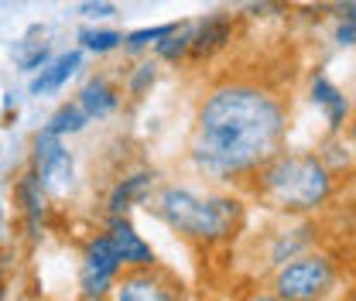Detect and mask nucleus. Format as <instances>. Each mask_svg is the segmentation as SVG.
<instances>
[{
  "label": "nucleus",
  "mask_w": 356,
  "mask_h": 301,
  "mask_svg": "<svg viewBox=\"0 0 356 301\" xmlns=\"http://www.w3.org/2000/svg\"><path fill=\"white\" fill-rule=\"evenodd\" d=\"M229 31H233V21L229 17H209V21H202L195 31H192V44H188V51L195 55V58H206V55H213L216 48L229 42Z\"/></svg>",
  "instance_id": "4468645a"
},
{
  "label": "nucleus",
  "mask_w": 356,
  "mask_h": 301,
  "mask_svg": "<svg viewBox=\"0 0 356 301\" xmlns=\"http://www.w3.org/2000/svg\"><path fill=\"white\" fill-rule=\"evenodd\" d=\"M154 79H158V65H154V62L137 65V72L131 76V96H144V89L151 86Z\"/></svg>",
  "instance_id": "aec40b11"
},
{
  "label": "nucleus",
  "mask_w": 356,
  "mask_h": 301,
  "mask_svg": "<svg viewBox=\"0 0 356 301\" xmlns=\"http://www.w3.org/2000/svg\"><path fill=\"white\" fill-rule=\"evenodd\" d=\"M254 178H257L254 181L257 199L288 215H309L322 209L336 188V178L325 172V165L315 154H302V151L274 154L254 172Z\"/></svg>",
  "instance_id": "f03ea898"
},
{
  "label": "nucleus",
  "mask_w": 356,
  "mask_h": 301,
  "mask_svg": "<svg viewBox=\"0 0 356 301\" xmlns=\"http://www.w3.org/2000/svg\"><path fill=\"white\" fill-rule=\"evenodd\" d=\"M151 188H154V172H137L117 181V188L110 192V219L127 215V209H134L137 202H144L151 195Z\"/></svg>",
  "instance_id": "1a4fd4ad"
},
{
  "label": "nucleus",
  "mask_w": 356,
  "mask_h": 301,
  "mask_svg": "<svg viewBox=\"0 0 356 301\" xmlns=\"http://www.w3.org/2000/svg\"><path fill=\"white\" fill-rule=\"evenodd\" d=\"M48 42H44V31L42 28H31L21 42H17V48H14V62H17V69L21 72H38V69H44L48 65Z\"/></svg>",
  "instance_id": "2eb2a0df"
},
{
  "label": "nucleus",
  "mask_w": 356,
  "mask_h": 301,
  "mask_svg": "<svg viewBox=\"0 0 356 301\" xmlns=\"http://www.w3.org/2000/svg\"><path fill=\"white\" fill-rule=\"evenodd\" d=\"M117 103H120L117 89L110 86L103 76L89 79L86 86L79 89V106H83V113H86L89 120H99V117L113 113V110H117Z\"/></svg>",
  "instance_id": "f8f14e48"
},
{
  "label": "nucleus",
  "mask_w": 356,
  "mask_h": 301,
  "mask_svg": "<svg viewBox=\"0 0 356 301\" xmlns=\"http://www.w3.org/2000/svg\"><path fill=\"white\" fill-rule=\"evenodd\" d=\"M120 267H124V263H120V257H117L110 236H96V240H89L86 257H83V277H79L83 295H86L89 301H103L110 291H113Z\"/></svg>",
  "instance_id": "39448f33"
},
{
  "label": "nucleus",
  "mask_w": 356,
  "mask_h": 301,
  "mask_svg": "<svg viewBox=\"0 0 356 301\" xmlns=\"http://www.w3.org/2000/svg\"><path fill=\"white\" fill-rule=\"evenodd\" d=\"M243 301H284L281 295H274L270 288H254V291H247V298Z\"/></svg>",
  "instance_id": "5701e85b"
},
{
  "label": "nucleus",
  "mask_w": 356,
  "mask_h": 301,
  "mask_svg": "<svg viewBox=\"0 0 356 301\" xmlns=\"http://www.w3.org/2000/svg\"><path fill=\"white\" fill-rule=\"evenodd\" d=\"M339 14H343V21H353V24H356V0L339 3Z\"/></svg>",
  "instance_id": "b1692460"
},
{
  "label": "nucleus",
  "mask_w": 356,
  "mask_h": 301,
  "mask_svg": "<svg viewBox=\"0 0 356 301\" xmlns=\"http://www.w3.org/2000/svg\"><path fill=\"white\" fill-rule=\"evenodd\" d=\"M339 281V263L329 254H302V257L288 260L284 267H277L270 291L281 295L284 301H325L336 291Z\"/></svg>",
  "instance_id": "20e7f679"
},
{
  "label": "nucleus",
  "mask_w": 356,
  "mask_h": 301,
  "mask_svg": "<svg viewBox=\"0 0 356 301\" xmlns=\"http://www.w3.org/2000/svg\"><path fill=\"white\" fill-rule=\"evenodd\" d=\"M172 31H178V24H158V28H140V31H131L127 38H124V44L131 48V51H140V48H147L151 42H161L165 35H172Z\"/></svg>",
  "instance_id": "6ab92c4d"
},
{
  "label": "nucleus",
  "mask_w": 356,
  "mask_h": 301,
  "mask_svg": "<svg viewBox=\"0 0 356 301\" xmlns=\"http://www.w3.org/2000/svg\"><path fill=\"white\" fill-rule=\"evenodd\" d=\"M284 130H288L284 106L270 92L233 83L216 89L202 103L192 158L213 178L254 174L264 161L281 154Z\"/></svg>",
  "instance_id": "f257e3e1"
},
{
  "label": "nucleus",
  "mask_w": 356,
  "mask_h": 301,
  "mask_svg": "<svg viewBox=\"0 0 356 301\" xmlns=\"http://www.w3.org/2000/svg\"><path fill=\"white\" fill-rule=\"evenodd\" d=\"M336 42L339 44H356V24L353 21H343V24L336 28Z\"/></svg>",
  "instance_id": "4be33fe9"
},
{
  "label": "nucleus",
  "mask_w": 356,
  "mask_h": 301,
  "mask_svg": "<svg viewBox=\"0 0 356 301\" xmlns=\"http://www.w3.org/2000/svg\"><path fill=\"white\" fill-rule=\"evenodd\" d=\"M188 44H192V31H172V35H165L161 42H154V51H158V58H165V62H178V58L188 55Z\"/></svg>",
  "instance_id": "a211bd4d"
},
{
  "label": "nucleus",
  "mask_w": 356,
  "mask_h": 301,
  "mask_svg": "<svg viewBox=\"0 0 356 301\" xmlns=\"http://www.w3.org/2000/svg\"><path fill=\"white\" fill-rule=\"evenodd\" d=\"M83 14L86 17H110V14H117V7L106 3V0H86L83 3Z\"/></svg>",
  "instance_id": "412c9836"
},
{
  "label": "nucleus",
  "mask_w": 356,
  "mask_h": 301,
  "mask_svg": "<svg viewBox=\"0 0 356 301\" xmlns=\"http://www.w3.org/2000/svg\"><path fill=\"white\" fill-rule=\"evenodd\" d=\"M0 222H3V209H0Z\"/></svg>",
  "instance_id": "bb28decb"
},
{
  "label": "nucleus",
  "mask_w": 356,
  "mask_h": 301,
  "mask_svg": "<svg viewBox=\"0 0 356 301\" xmlns=\"http://www.w3.org/2000/svg\"><path fill=\"white\" fill-rule=\"evenodd\" d=\"M89 124V117L83 113V106L79 103H65V106H58L55 113H51V120H48V133H55V137H65V133H79V130Z\"/></svg>",
  "instance_id": "dca6fc26"
},
{
  "label": "nucleus",
  "mask_w": 356,
  "mask_h": 301,
  "mask_svg": "<svg viewBox=\"0 0 356 301\" xmlns=\"http://www.w3.org/2000/svg\"><path fill=\"white\" fill-rule=\"evenodd\" d=\"M312 103L325 113L329 130H343V124L350 120V103H346V96L332 86L325 76H315V79H312Z\"/></svg>",
  "instance_id": "9d476101"
},
{
  "label": "nucleus",
  "mask_w": 356,
  "mask_h": 301,
  "mask_svg": "<svg viewBox=\"0 0 356 301\" xmlns=\"http://www.w3.org/2000/svg\"><path fill=\"white\" fill-rule=\"evenodd\" d=\"M3 295H7V288H3V270H0V301H3Z\"/></svg>",
  "instance_id": "a878e982"
},
{
  "label": "nucleus",
  "mask_w": 356,
  "mask_h": 301,
  "mask_svg": "<svg viewBox=\"0 0 356 301\" xmlns=\"http://www.w3.org/2000/svg\"><path fill=\"white\" fill-rule=\"evenodd\" d=\"M79 42H83L86 51L103 55V51H113L117 44H124V35L120 31H110V28H83L79 31Z\"/></svg>",
  "instance_id": "f3484780"
},
{
  "label": "nucleus",
  "mask_w": 356,
  "mask_h": 301,
  "mask_svg": "<svg viewBox=\"0 0 356 301\" xmlns=\"http://www.w3.org/2000/svg\"><path fill=\"white\" fill-rule=\"evenodd\" d=\"M83 65V51H65V55H58L55 62H48L42 72L35 76V83H31V92L35 96H44V92H55V89H62V83L76 72Z\"/></svg>",
  "instance_id": "ddd939ff"
},
{
  "label": "nucleus",
  "mask_w": 356,
  "mask_h": 301,
  "mask_svg": "<svg viewBox=\"0 0 356 301\" xmlns=\"http://www.w3.org/2000/svg\"><path fill=\"white\" fill-rule=\"evenodd\" d=\"M154 209L175 233L199 243H222L236 236V229L243 226V202L229 195H195L188 188H161Z\"/></svg>",
  "instance_id": "7ed1b4c3"
},
{
  "label": "nucleus",
  "mask_w": 356,
  "mask_h": 301,
  "mask_svg": "<svg viewBox=\"0 0 356 301\" xmlns=\"http://www.w3.org/2000/svg\"><path fill=\"white\" fill-rule=\"evenodd\" d=\"M106 236H110V243H113V250H117V257H120L124 267H131V270H137V267H154V250L140 240V233L134 229V222L127 215H113Z\"/></svg>",
  "instance_id": "6e6552de"
},
{
  "label": "nucleus",
  "mask_w": 356,
  "mask_h": 301,
  "mask_svg": "<svg viewBox=\"0 0 356 301\" xmlns=\"http://www.w3.org/2000/svg\"><path fill=\"white\" fill-rule=\"evenodd\" d=\"M35 172L42 178V188H51V192H65L72 185L76 165H72V154L65 151L62 137H55L48 130L35 137Z\"/></svg>",
  "instance_id": "423d86ee"
},
{
  "label": "nucleus",
  "mask_w": 356,
  "mask_h": 301,
  "mask_svg": "<svg viewBox=\"0 0 356 301\" xmlns=\"http://www.w3.org/2000/svg\"><path fill=\"white\" fill-rule=\"evenodd\" d=\"M350 124V140H353V147H356V113H353V120H346Z\"/></svg>",
  "instance_id": "393cba45"
},
{
  "label": "nucleus",
  "mask_w": 356,
  "mask_h": 301,
  "mask_svg": "<svg viewBox=\"0 0 356 301\" xmlns=\"http://www.w3.org/2000/svg\"><path fill=\"white\" fill-rule=\"evenodd\" d=\"M291 233H295V229H291ZM291 233H274V236H270V250H267V263H270V267H284L288 260L309 254V247L318 240V229H315L312 222L302 229V236H291Z\"/></svg>",
  "instance_id": "9b49d317"
},
{
  "label": "nucleus",
  "mask_w": 356,
  "mask_h": 301,
  "mask_svg": "<svg viewBox=\"0 0 356 301\" xmlns=\"http://www.w3.org/2000/svg\"><path fill=\"white\" fill-rule=\"evenodd\" d=\"M113 301H178V288L168 284V277L154 267H137L131 274L117 277Z\"/></svg>",
  "instance_id": "0eeeda50"
}]
</instances>
